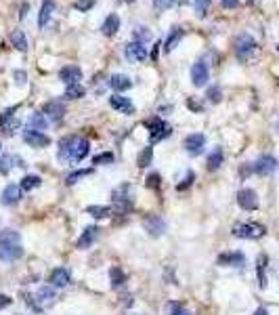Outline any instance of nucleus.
<instances>
[{"label": "nucleus", "instance_id": "obj_41", "mask_svg": "<svg viewBox=\"0 0 279 315\" xmlns=\"http://www.w3.org/2000/svg\"><path fill=\"white\" fill-rule=\"evenodd\" d=\"M153 5L157 11H166V9H172L176 5V0H153Z\"/></svg>", "mask_w": 279, "mask_h": 315}, {"label": "nucleus", "instance_id": "obj_46", "mask_svg": "<svg viewBox=\"0 0 279 315\" xmlns=\"http://www.w3.org/2000/svg\"><path fill=\"white\" fill-rule=\"evenodd\" d=\"M225 9H237L240 7V0H221Z\"/></svg>", "mask_w": 279, "mask_h": 315}, {"label": "nucleus", "instance_id": "obj_44", "mask_svg": "<svg viewBox=\"0 0 279 315\" xmlns=\"http://www.w3.org/2000/svg\"><path fill=\"white\" fill-rule=\"evenodd\" d=\"M95 164H111L113 162V153H99L95 155V160H92Z\"/></svg>", "mask_w": 279, "mask_h": 315}, {"label": "nucleus", "instance_id": "obj_39", "mask_svg": "<svg viewBox=\"0 0 279 315\" xmlns=\"http://www.w3.org/2000/svg\"><path fill=\"white\" fill-rule=\"evenodd\" d=\"M168 311H170V315H191L181 303H170V305H168Z\"/></svg>", "mask_w": 279, "mask_h": 315}, {"label": "nucleus", "instance_id": "obj_26", "mask_svg": "<svg viewBox=\"0 0 279 315\" xmlns=\"http://www.w3.org/2000/svg\"><path fill=\"white\" fill-rule=\"evenodd\" d=\"M11 42H13V47H15L17 51H21V53L28 51V38H26V34H23L21 30H13Z\"/></svg>", "mask_w": 279, "mask_h": 315}, {"label": "nucleus", "instance_id": "obj_20", "mask_svg": "<svg viewBox=\"0 0 279 315\" xmlns=\"http://www.w3.org/2000/svg\"><path fill=\"white\" fill-rule=\"evenodd\" d=\"M53 13H55V3H53V0H44L42 7H40V15H38V26H40V28H46V26H49V21H51Z\"/></svg>", "mask_w": 279, "mask_h": 315}, {"label": "nucleus", "instance_id": "obj_16", "mask_svg": "<svg viewBox=\"0 0 279 315\" xmlns=\"http://www.w3.org/2000/svg\"><path fill=\"white\" fill-rule=\"evenodd\" d=\"M97 238H99V227L90 225V227H86V229L82 231V235H80V240H78V248H80V250L90 248V246L97 242Z\"/></svg>", "mask_w": 279, "mask_h": 315}, {"label": "nucleus", "instance_id": "obj_43", "mask_svg": "<svg viewBox=\"0 0 279 315\" xmlns=\"http://www.w3.org/2000/svg\"><path fill=\"white\" fill-rule=\"evenodd\" d=\"M193 179H195V174H193V172H187V176H185V181H183V183H178V185H176V189H178V191L189 189V187H191V183H193Z\"/></svg>", "mask_w": 279, "mask_h": 315}, {"label": "nucleus", "instance_id": "obj_12", "mask_svg": "<svg viewBox=\"0 0 279 315\" xmlns=\"http://www.w3.org/2000/svg\"><path fill=\"white\" fill-rule=\"evenodd\" d=\"M42 114L49 118L51 122H59L65 116V105L61 101H49V103H44Z\"/></svg>", "mask_w": 279, "mask_h": 315}, {"label": "nucleus", "instance_id": "obj_51", "mask_svg": "<svg viewBox=\"0 0 279 315\" xmlns=\"http://www.w3.org/2000/svg\"><path fill=\"white\" fill-rule=\"evenodd\" d=\"M248 3H254V0H248Z\"/></svg>", "mask_w": 279, "mask_h": 315}, {"label": "nucleus", "instance_id": "obj_17", "mask_svg": "<svg viewBox=\"0 0 279 315\" xmlns=\"http://www.w3.org/2000/svg\"><path fill=\"white\" fill-rule=\"evenodd\" d=\"M277 168V160L273 155H261L258 160H256V164H254V172H258V174H271L273 170Z\"/></svg>", "mask_w": 279, "mask_h": 315}, {"label": "nucleus", "instance_id": "obj_45", "mask_svg": "<svg viewBox=\"0 0 279 315\" xmlns=\"http://www.w3.org/2000/svg\"><path fill=\"white\" fill-rule=\"evenodd\" d=\"M13 78H15V82H17L19 86H23V84H26V82H28V74H26V72H23V70H17V72L13 74Z\"/></svg>", "mask_w": 279, "mask_h": 315}, {"label": "nucleus", "instance_id": "obj_3", "mask_svg": "<svg viewBox=\"0 0 279 315\" xmlns=\"http://www.w3.org/2000/svg\"><path fill=\"white\" fill-rule=\"evenodd\" d=\"M267 233V227L261 223H235L233 225V235L244 240H261Z\"/></svg>", "mask_w": 279, "mask_h": 315}, {"label": "nucleus", "instance_id": "obj_2", "mask_svg": "<svg viewBox=\"0 0 279 315\" xmlns=\"http://www.w3.org/2000/svg\"><path fill=\"white\" fill-rule=\"evenodd\" d=\"M132 206H134V200L130 193V185H120L113 191V210L126 216L132 210Z\"/></svg>", "mask_w": 279, "mask_h": 315}, {"label": "nucleus", "instance_id": "obj_29", "mask_svg": "<svg viewBox=\"0 0 279 315\" xmlns=\"http://www.w3.org/2000/svg\"><path fill=\"white\" fill-rule=\"evenodd\" d=\"M223 158H225V153H223V149L221 147H216L210 155H208V170H216L221 164H223Z\"/></svg>", "mask_w": 279, "mask_h": 315}, {"label": "nucleus", "instance_id": "obj_7", "mask_svg": "<svg viewBox=\"0 0 279 315\" xmlns=\"http://www.w3.org/2000/svg\"><path fill=\"white\" fill-rule=\"evenodd\" d=\"M143 227L151 238H160L162 233L166 231V221L162 219L160 214H149V216L143 219Z\"/></svg>", "mask_w": 279, "mask_h": 315}, {"label": "nucleus", "instance_id": "obj_48", "mask_svg": "<svg viewBox=\"0 0 279 315\" xmlns=\"http://www.w3.org/2000/svg\"><path fill=\"white\" fill-rule=\"evenodd\" d=\"M187 105H189L193 111H202V109H204V105H202V103H195L193 99H189V101H187Z\"/></svg>", "mask_w": 279, "mask_h": 315}, {"label": "nucleus", "instance_id": "obj_6", "mask_svg": "<svg viewBox=\"0 0 279 315\" xmlns=\"http://www.w3.org/2000/svg\"><path fill=\"white\" fill-rule=\"evenodd\" d=\"M235 53H237L240 61H248L254 53H256V42H254V38L248 36V34H242L235 40Z\"/></svg>", "mask_w": 279, "mask_h": 315}, {"label": "nucleus", "instance_id": "obj_10", "mask_svg": "<svg viewBox=\"0 0 279 315\" xmlns=\"http://www.w3.org/2000/svg\"><path fill=\"white\" fill-rule=\"evenodd\" d=\"M208 80H210V72H208V65L204 61H197L191 67V82L193 86H206Z\"/></svg>", "mask_w": 279, "mask_h": 315}, {"label": "nucleus", "instance_id": "obj_47", "mask_svg": "<svg viewBox=\"0 0 279 315\" xmlns=\"http://www.w3.org/2000/svg\"><path fill=\"white\" fill-rule=\"evenodd\" d=\"M9 305H11V297H7V294H0V311L7 309Z\"/></svg>", "mask_w": 279, "mask_h": 315}, {"label": "nucleus", "instance_id": "obj_1", "mask_svg": "<svg viewBox=\"0 0 279 315\" xmlns=\"http://www.w3.org/2000/svg\"><path fill=\"white\" fill-rule=\"evenodd\" d=\"M21 257H23V248H21L19 233L15 229H5L0 233V261L13 263Z\"/></svg>", "mask_w": 279, "mask_h": 315}, {"label": "nucleus", "instance_id": "obj_36", "mask_svg": "<svg viewBox=\"0 0 279 315\" xmlns=\"http://www.w3.org/2000/svg\"><path fill=\"white\" fill-rule=\"evenodd\" d=\"M210 3H212V0H195V13H197V17H206L208 9H210Z\"/></svg>", "mask_w": 279, "mask_h": 315}, {"label": "nucleus", "instance_id": "obj_24", "mask_svg": "<svg viewBox=\"0 0 279 315\" xmlns=\"http://www.w3.org/2000/svg\"><path fill=\"white\" fill-rule=\"evenodd\" d=\"M21 200V187L19 185H7L3 191V204L5 206H13Z\"/></svg>", "mask_w": 279, "mask_h": 315}, {"label": "nucleus", "instance_id": "obj_38", "mask_svg": "<svg viewBox=\"0 0 279 315\" xmlns=\"http://www.w3.org/2000/svg\"><path fill=\"white\" fill-rule=\"evenodd\" d=\"M92 7H95V0H76V3H74V9L80 11V13H86Z\"/></svg>", "mask_w": 279, "mask_h": 315}, {"label": "nucleus", "instance_id": "obj_30", "mask_svg": "<svg viewBox=\"0 0 279 315\" xmlns=\"http://www.w3.org/2000/svg\"><path fill=\"white\" fill-rule=\"evenodd\" d=\"M46 124H49V118H46L42 111H38V114H34L32 118H30V130H44L46 128Z\"/></svg>", "mask_w": 279, "mask_h": 315}, {"label": "nucleus", "instance_id": "obj_49", "mask_svg": "<svg viewBox=\"0 0 279 315\" xmlns=\"http://www.w3.org/2000/svg\"><path fill=\"white\" fill-rule=\"evenodd\" d=\"M254 315H269V313H267L265 307H261V309H256V313H254Z\"/></svg>", "mask_w": 279, "mask_h": 315}, {"label": "nucleus", "instance_id": "obj_52", "mask_svg": "<svg viewBox=\"0 0 279 315\" xmlns=\"http://www.w3.org/2000/svg\"><path fill=\"white\" fill-rule=\"evenodd\" d=\"M277 51H279V47H277Z\"/></svg>", "mask_w": 279, "mask_h": 315}, {"label": "nucleus", "instance_id": "obj_37", "mask_svg": "<svg viewBox=\"0 0 279 315\" xmlns=\"http://www.w3.org/2000/svg\"><path fill=\"white\" fill-rule=\"evenodd\" d=\"M145 185L149 187V189H160V185H162V179H160V174L157 172H151L147 179H145Z\"/></svg>", "mask_w": 279, "mask_h": 315}, {"label": "nucleus", "instance_id": "obj_11", "mask_svg": "<svg viewBox=\"0 0 279 315\" xmlns=\"http://www.w3.org/2000/svg\"><path fill=\"white\" fill-rule=\"evenodd\" d=\"M59 78L67 86L78 84V80H82V70L78 65H65V67H61V70H59Z\"/></svg>", "mask_w": 279, "mask_h": 315}, {"label": "nucleus", "instance_id": "obj_21", "mask_svg": "<svg viewBox=\"0 0 279 315\" xmlns=\"http://www.w3.org/2000/svg\"><path fill=\"white\" fill-rule=\"evenodd\" d=\"M109 86L113 88L115 93H124V91H128V88L132 86V80L126 74H115V76L109 78Z\"/></svg>", "mask_w": 279, "mask_h": 315}, {"label": "nucleus", "instance_id": "obj_40", "mask_svg": "<svg viewBox=\"0 0 279 315\" xmlns=\"http://www.w3.org/2000/svg\"><path fill=\"white\" fill-rule=\"evenodd\" d=\"M11 162H13V158H11V155H3V158H0V174H9V170H11Z\"/></svg>", "mask_w": 279, "mask_h": 315}, {"label": "nucleus", "instance_id": "obj_28", "mask_svg": "<svg viewBox=\"0 0 279 315\" xmlns=\"http://www.w3.org/2000/svg\"><path fill=\"white\" fill-rule=\"evenodd\" d=\"M269 259L267 254H261L258 261H256V273H258V286L261 288H267V275H265V267H267Z\"/></svg>", "mask_w": 279, "mask_h": 315}, {"label": "nucleus", "instance_id": "obj_34", "mask_svg": "<svg viewBox=\"0 0 279 315\" xmlns=\"http://www.w3.org/2000/svg\"><path fill=\"white\" fill-rule=\"evenodd\" d=\"M153 160V149L151 147H143L141 149V153L136 155V164L141 166V168H145V166H149V162Z\"/></svg>", "mask_w": 279, "mask_h": 315}, {"label": "nucleus", "instance_id": "obj_14", "mask_svg": "<svg viewBox=\"0 0 279 315\" xmlns=\"http://www.w3.org/2000/svg\"><path fill=\"white\" fill-rule=\"evenodd\" d=\"M23 141H26L28 145H32V147H38V149H42V147H46L51 143V139L46 137L44 132H40V130H26L23 132Z\"/></svg>", "mask_w": 279, "mask_h": 315}, {"label": "nucleus", "instance_id": "obj_19", "mask_svg": "<svg viewBox=\"0 0 279 315\" xmlns=\"http://www.w3.org/2000/svg\"><path fill=\"white\" fill-rule=\"evenodd\" d=\"M118 30H120V17H118V13L107 15L105 21L101 24V32L105 36H115V34H118Z\"/></svg>", "mask_w": 279, "mask_h": 315}, {"label": "nucleus", "instance_id": "obj_8", "mask_svg": "<svg viewBox=\"0 0 279 315\" xmlns=\"http://www.w3.org/2000/svg\"><path fill=\"white\" fill-rule=\"evenodd\" d=\"M124 55H126V59H128L130 63H138V61H145V59H147L149 51H147V47H145L143 42L134 40V42L126 44V51H124Z\"/></svg>", "mask_w": 279, "mask_h": 315}, {"label": "nucleus", "instance_id": "obj_23", "mask_svg": "<svg viewBox=\"0 0 279 315\" xmlns=\"http://www.w3.org/2000/svg\"><path fill=\"white\" fill-rule=\"evenodd\" d=\"M36 299H38V303H40L42 307H49V305H53V303H55V299H57V292H55V288H53V286H42V288L38 290Z\"/></svg>", "mask_w": 279, "mask_h": 315}, {"label": "nucleus", "instance_id": "obj_50", "mask_svg": "<svg viewBox=\"0 0 279 315\" xmlns=\"http://www.w3.org/2000/svg\"><path fill=\"white\" fill-rule=\"evenodd\" d=\"M124 3H134V0H124Z\"/></svg>", "mask_w": 279, "mask_h": 315}, {"label": "nucleus", "instance_id": "obj_13", "mask_svg": "<svg viewBox=\"0 0 279 315\" xmlns=\"http://www.w3.org/2000/svg\"><path fill=\"white\" fill-rule=\"evenodd\" d=\"M185 149H187L191 155H200L202 151H204V145H206V137L202 132H193V134H189L187 139H185Z\"/></svg>", "mask_w": 279, "mask_h": 315}, {"label": "nucleus", "instance_id": "obj_22", "mask_svg": "<svg viewBox=\"0 0 279 315\" xmlns=\"http://www.w3.org/2000/svg\"><path fill=\"white\" fill-rule=\"evenodd\" d=\"M244 263H246V259L242 252H225L218 257V265H223V267H242Z\"/></svg>", "mask_w": 279, "mask_h": 315}, {"label": "nucleus", "instance_id": "obj_9", "mask_svg": "<svg viewBox=\"0 0 279 315\" xmlns=\"http://www.w3.org/2000/svg\"><path fill=\"white\" fill-rule=\"evenodd\" d=\"M237 204L244 210H256L258 208V195L254 189H240L237 191Z\"/></svg>", "mask_w": 279, "mask_h": 315}, {"label": "nucleus", "instance_id": "obj_27", "mask_svg": "<svg viewBox=\"0 0 279 315\" xmlns=\"http://www.w3.org/2000/svg\"><path fill=\"white\" fill-rule=\"evenodd\" d=\"M42 181H40V176L38 174H26L21 179V191H32V189H36L38 185H40Z\"/></svg>", "mask_w": 279, "mask_h": 315}, {"label": "nucleus", "instance_id": "obj_33", "mask_svg": "<svg viewBox=\"0 0 279 315\" xmlns=\"http://www.w3.org/2000/svg\"><path fill=\"white\" fill-rule=\"evenodd\" d=\"M86 95V88L82 84H72L65 88V99H80Z\"/></svg>", "mask_w": 279, "mask_h": 315}, {"label": "nucleus", "instance_id": "obj_32", "mask_svg": "<svg viewBox=\"0 0 279 315\" xmlns=\"http://www.w3.org/2000/svg\"><path fill=\"white\" fill-rule=\"evenodd\" d=\"M86 212L90 216H95V219H107L113 212V208H109V206H88Z\"/></svg>", "mask_w": 279, "mask_h": 315}, {"label": "nucleus", "instance_id": "obj_35", "mask_svg": "<svg viewBox=\"0 0 279 315\" xmlns=\"http://www.w3.org/2000/svg\"><path fill=\"white\" fill-rule=\"evenodd\" d=\"M88 174H92V168H84V170H76V172H72L67 179H65V183L67 185H74V183H78L80 179H84V176H88Z\"/></svg>", "mask_w": 279, "mask_h": 315}, {"label": "nucleus", "instance_id": "obj_5", "mask_svg": "<svg viewBox=\"0 0 279 315\" xmlns=\"http://www.w3.org/2000/svg\"><path fill=\"white\" fill-rule=\"evenodd\" d=\"M145 126H147V130H149V139H151V143H157V141H162V139L170 137V132H172V128H170L164 120H160V118H151V120H147Z\"/></svg>", "mask_w": 279, "mask_h": 315}, {"label": "nucleus", "instance_id": "obj_15", "mask_svg": "<svg viewBox=\"0 0 279 315\" xmlns=\"http://www.w3.org/2000/svg\"><path fill=\"white\" fill-rule=\"evenodd\" d=\"M109 105H111L115 111H120V114H126V116L134 114V105H132V101H130L128 97L113 95V97H109Z\"/></svg>", "mask_w": 279, "mask_h": 315}, {"label": "nucleus", "instance_id": "obj_18", "mask_svg": "<svg viewBox=\"0 0 279 315\" xmlns=\"http://www.w3.org/2000/svg\"><path fill=\"white\" fill-rule=\"evenodd\" d=\"M69 282H72V278H69V271H65L63 267L53 269L51 275H49V284L57 286V288H65V286H69Z\"/></svg>", "mask_w": 279, "mask_h": 315}, {"label": "nucleus", "instance_id": "obj_4", "mask_svg": "<svg viewBox=\"0 0 279 315\" xmlns=\"http://www.w3.org/2000/svg\"><path fill=\"white\" fill-rule=\"evenodd\" d=\"M90 151V143L88 139L84 137H72V141H69V153H67V162H82L84 158L88 155Z\"/></svg>", "mask_w": 279, "mask_h": 315}, {"label": "nucleus", "instance_id": "obj_42", "mask_svg": "<svg viewBox=\"0 0 279 315\" xmlns=\"http://www.w3.org/2000/svg\"><path fill=\"white\" fill-rule=\"evenodd\" d=\"M208 99H210L212 103H218L223 99V93H221V88L212 86V88H208Z\"/></svg>", "mask_w": 279, "mask_h": 315}, {"label": "nucleus", "instance_id": "obj_25", "mask_svg": "<svg viewBox=\"0 0 279 315\" xmlns=\"http://www.w3.org/2000/svg\"><path fill=\"white\" fill-rule=\"evenodd\" d=\"M183 30L181 28H172V32H170V36L166 38V42H164V51L166 53H170V51H174L176 49V44L183 40Z\"/></svg>", "mask_w": 279, "mask_h": 315}, {"label": "nucleus", "instance_id": "obj_31", "mask_svg": "<svg viewBox=\"0 0 279 315\" xmlns=\"http://www.w3.org/2000/svg\"><path fill=\"white\" fill-rule=\"evenodd\" d=\"M109 280H111V288H120L124 282H126V275L120 267H113L109 271Z\"/></svg>", "mask_w": 279, "mask_h": 315}]
</instances>
